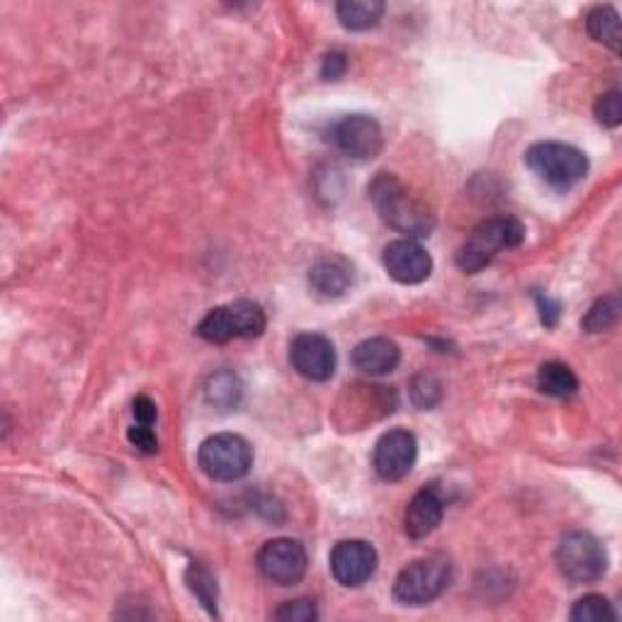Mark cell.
<instances>
[{"label":"cell","instance_id":"9a60e30c","mask_svg":"<svg viewBox=\"0 0 622 622\" xmlns=\"http://www.w3.org/2000/svg\"><path fill=\"white\" fill-rule=\"evenodd\" d=\"M445 516V504L435 489H423L411 498L404 514V530L409 538L423 540L441 526Z\"/></svg>","mask_w":622,"mask_h":622},{"label":"cell","instance_id":"83f0119b","mask_svg":"<svg viewBox=\"0 0 622 622\" xmlns=\"http://www.w3.org/2000/svg\"><path fill=\"white\" fill-rule=\"evenodd\" d=\"M127 437H129V443L139 450V453H144V455L158 453V437H156L151 425L134 423L131 429L127 431Z\"/></svg>","mask_w":622,"mask_h":622},{"label":"cell","instance_id":"44dd1931","mask_svg":"<svg viewBox=\"0 0 622 622\" xmlns=\"http://www.w3.org/2000/svg\"><path fill=\"white\" fill-rule=\"evenodd\" d=\"M243 394V384L234 372H217L204 384V399L222 411L234 409Z\"/></svg>","mask_w":622,"mask_h":622},{"label":"cell","instance_id":"cb8c5ba5","mask_svg":"<svg viewBox=\"0 0 622 622\" xmlns=\"http://www.w3.org/2000/svg\"><path fill=\"white\" fill-rule=\"evenodd\" d=\"M569 618L574 622H613L618 620V613L613 603L605 599V595L599 593H591V595H583L571 608Z\"/></svg>","mask_w":622,"mask_h":622},{"label":"cell","instance_id":"ffe728a7","mask_svg":"<svg viewBox=\"0 0 622 622\" xmlns=\"http://www.w3.org/2000/svg\"><path fill=\"white\" fill-rule=\"evenodd\" d=\"M587 30L595 42L620 52V15L613 6H599L587 15Z\"/></svg>","mask_w":622,"mask_h":622},{"label":"cell","instance_id":"e0dca14e","mask_svg":"<svg viewBox=\"0 0 622 622\" xmlns=\"http://www.w3.org/2000/svg\"><path fill=\"white\" fill-rule=\"evenodd\" d=\"M399 360H401V350L394 340L389 338H368L352 350V365H356V370L370 377H382L394 372L399 368Z\"/></svg>","mask_w":622,"mask_h":622},{"label":"cell","instance_id":"3957f363","mask_svg":"<svg viewBox=\"0 0 622 622\" xmlns=\"http://www.w3.org/2000/svg\"><path fill=\"white\" fill-rule=\"evenodd\" d=\"M526 164L535 176L555 190H571L589 173L587 154L562 141L533 144L526 154Z\"/></svg>","mask_w":622,"mask_h":622},{"label":"cell","instance_id":"2e32d148","mask_svg":"<svg viewBox=\"0 0 622 622\" xmlns=\"http://www.w3.org/2000/svg\"><path fill=\"white\" fill-rule=\"evenodd\" d=\"M352 280H356L352 265L346 259H340V255H328V259H321L309 271L312 289L324 299L344 297L352 287Z\"/></svg>","mask_w":622,"mask_h":622},{"label":"cell","instance_id":"8fae6325","mask_svg":"<svg viewBox=\"0 0 622 622\" xmlns=\"http://www.w3.org/2000/svg\"><path fill=\"white\" fill-rule=\"evenodd\" d=\"M289 360L302 377L312 382L331 380L336 372V348L321 334H299L289 346Z\"/></svg>","mask_w":622,"mask_h":622},{"label":"cell","instance_id":"5bb4252c","mask_svg":"<svg viewBox=\"0 0 622 622\" xmlns=\"http://www.w3.org/2000/svg\"><path fill=\"white\" fill-rule=\"evenodd\" d=\"M346 397L348 404H338V413H346L348 419L340 421V425H350V431H358V425L387 417L397 407V394L380 384H352L348 387Z\"/></svg>","mask_w":622,"mask_h":622},{"label":"cell","instance_id":"f1b7e54d","mask_svg":"<svg viewBox=\"0 0 622 622\" xmlns=\"http://www.w3.org/2000/svg\"><path fill=\"white\" fill-rule=\"evenodd\" d=\"M346 68H348L346 54H340V52L326 54V56H324V64H321V76H324L326 81H338V78L346 73Z\"/></svg>","mask_w":622,"mask_h":622},{"label":"cell","instance_id":"6da1fadb","mask_svg":"<svg viewBox=\"0 0 622 622\" xmlns=\"http://www.w3.org/2000/svg\"><path fill=\"white\" fill-rule=\"evenodd\" d=\"M370 200L384 222L407 234V239H425L435 229L431 207L419 200L404 182L392 173H380L370 186Z\"/></svg>","mask_w":622,"mask_h":622},{"label":"cell","instance_id":"4316f807","mask_svg":"<svg viewBox=\"0 0 622 622\" xmlns=\"http://www.w3.org/2000/svg\"><path fill=\"white\" fill-rule=\"evenodd\" d=\"M275 620H283V622H314V620H319V611H316L314 601L297 599V601H287L285 605H280L277 611H275Z\"/></svg>","mask_w":622,"mask_h":622},{"label":"cell","instance_id":"30bf717a","mask_svg":"<svg viewBox=\"0 0 622 622\" xmlns=\"http://www.w3.org/2000/svg\"><path fill=\"white\" fill-rule=\"evenodd\" d=\"M417 457H419L417 435L404 429H394L387 431L380 441H377L372 465L375 472L380 474L384 482H401L404 477H409V472L413 470V465H417Z\"/></svg>","mask_w":622,"mask_h":622},{"label":"cell","instance_id":"4dcf8cb0","mask_svg":"<svg viewBox=\"0 0 622 622\" xmlns=\"http://www.w3.org/2000/svg\"><path fill=\"white\" fill-rule=\"evenodd\" d=\"M134 419H137V423L154 425V421H156V404L146 394L134 399Z\"/></svg>","mask_w":622,"mask_h":622},{"label":"cell","instance_id":"52a82bcc","mask_svg":"<svg viewBox=\"0 0 622 622\" xmlns=\"http://www.w3.org/2000/svg\"><path fill=\"white\" fill-rule=\"evenodd\" d=\"M557 567L571 583H593L605 577L608 552L591 533H569L557 545Z\"/></svg>","mask_w":622,"mask_h":622},{"label":"cell","instance_id":"484cf974","mask_svg":"<svg viewBox=\"0 0 622 622\" xmlns=\"http://www.w3.org/2000/svg\"><path fill=\"white\" fill-rule=\"evenodd\" d=\"M593 115H595V119H599L601 125L608 127V129L620 127V122H622L620 93H618V91H611V93L601 95L599 101H595V105H593Z\"/></svg>","mask_w":622,"mask_h":622},{"label":"cell","instance_id":"f546056e","mask_svg":"<svg viewBox=\"0 0 622 622\" xmlns=\"http://www.w3.org/2000/svg\"><path fill=\"white\" fill-rule=\"evenodd\" d=\"M535 299H538V309H540V319L545 326H557L559 321V312H562V307H559V302H552L550 297H545V295H535Z\"/></svg>","mask_w":622,"mask_h":622},{"label":"cell","instance_id":"8992f818","mask_svg":"<svg viewBox=\"0 0 622 622\" xmlns=\"http://www.w3.org/2000/svg\"><path fill=\"white\" fill-rule=\"evenodd\" d=\"M198 465L214 482H239L253 467V447L236 433H219L200 445Z\"/></svg>","mask_w":622,"mask_h":622},{"label":"cell","instance_id":"4fadbf2b","mask_svg":"<svg viewBox=\"0 0 622 622\" xmlns=\"http://www.w3.org/2000/svg\"><path fill=\"white\" fill-rule=\"evenodd\" d=\"M331 574L346 589H358L368 583L377 571V552L365 540H344L331 550Z\"/></svg>","mask_w":622,"mask_h":622},{"label":"cell","instance_id":"7a4b0ae2","mask_svg":"<svg viewBox=\"0 0 622 622\" xmlns=\"http://www.w3.org/2000/svg\"><path fill=\"white\" fill-rule=\"evenodd\" d=\"M526 241V226L516 217H492L472 231V236L462 243L455 255V263L462 273L474 275L482 273L486 265H492L502 251L518 249Z\"/></svg>","mask_w":622,"mask_h":622},{"label":"cell","instance_id":"ac0fdd59","mask_svg":"<svg viewBox=\"0 0 622 622\" xmlns=\"http://www.w3.org/2000/svg\"><path fill=\"white\" fill-rule=\"evenodd\" d=\"M384 10L387 8L380 0H344V3L336 6V15L346 30L362 32L375 28L382 20Z\"/></svg>","mask_w":622,"mask_h":622},{"label":"cell","instance_id":"5b68a950","mask_svg":"<svg viewBox=\"0 0 622 622\" xmlns=\"http://www.w3.org/2000/svg\"><path fill=\"white\" fill-rule=\"evenodd\" d=\"M267 326L261 304L239 299L204 314L198 324V336L207 344H229L234 338H259Z\"/></svg>","mask_w":622,"mask_h":622},{"label":"cell","instance_id":"9c48e42d","mask_svg":"<svg viewBox=\"0 0 622 622\" xmlns=\"http://www.w3.org/2000/svg\"><path fill=\"white\" fill-rule=\"evenodd\" d=\"M309 557L304 545L289 538L265 542L259 552L261 574L277 587H295L307 574Z\"/></svg>","mask_w":622,"mask_h":622},{"label":"cell","instance_id":"7402d4cb","mask_svg":"<svg viewBox=\"0 0 622 622\" xmlns=\"http://www.w3.org/2000/svg\"><path fill=\"white\" fill-rule=\"evenodd\" d=\"M188 589L198 595V601L207 608V613L217 615V579L210 569L200 562H190L186 571Z\"/></svg>","mask_w":622,"mask_h":622},{"label":"cell","instance_id":"277c9868","mask_svg":"<svg viewBox=\"0 0 622 622\" xmlns=\"http://www.w3.org/2000/svg\"><path fill=\"white\" fill-rule=\"evenodd\" d=\"M453 579V565L443 555L421 557L399 571L394 581V601L401 605H429L441 599Z\"/></svg>","mask_w":622,"mask_h":622},{"label":"cell","instance_id":"d6986e66","mask_svg":"<svg viewBox=\"0 0 622 622\" xmlns=\"http://www.w3.org/2000/svg\"><path fill=\"white\" fill-rule=\"evenodd\" d=\"M538 387L540 392L557 397V399H569L579 392V380L571 368L565 362H545L538 370Z\"/></svg>","mask_w":622,"mask_h":622},{"label":"cell","instance_id":"d4e9b609","mask_svg":"<svg viewBox=\"0 0 622 622\" xmlns=\"http://www.w3.org/2000/svg\"><path fill=\"white\" fill-rule=\"evenodd\" d=\"M411 399L419 409L429 411L441 404L443 387L433 375H419V377H413V382H411Z\"/></svg>","mask_w":622,"mask_h":622},{"label":"cell","instance_id":"7c38bea8","mask_svg":"<svg viewBox=\"0 0 622 622\" xmlns=\"http://www.w3.org/2000/svg\"><path fill=\"white\" fill-rule=\"evenodd\" d=\"M382 263L389 277L399 285H421L433 273V259L419 241L397 239L382 253Z\"/></svg>","mask_w":622,"mask_h":622},{"label":"cell","instance_id":"ba28073f","mask_svg":"<svg viewBox=\"0 0 622 622\" xmlns=\"http://www.w3.org/2000/svg\"><path fill=\"white\" fill-rule=\"evenodd\" d=\"M331 144L336 149L352 158V161H372L380 156L384 137L380 122L370 115H346L331 125Z\"/></svg>","mask_w":622,"mask_h":622},{"label":"cell","instance_id":"603a6c76","mask_svg":"<svg viewBox=\"0 0 622 622\" xmlns=\"http://www.w3.org/2000/svg\"><path fill=\"white\" fill-rule=\"evenodd\" d=\"M620 312H622V304H620L618 295L601 297L589 309L587 319L581 321L583 331H587V334H603V331H608V328H613L618 324Z\"/></svg>","mask_w":622,"mask_h":622}]
</instances>
